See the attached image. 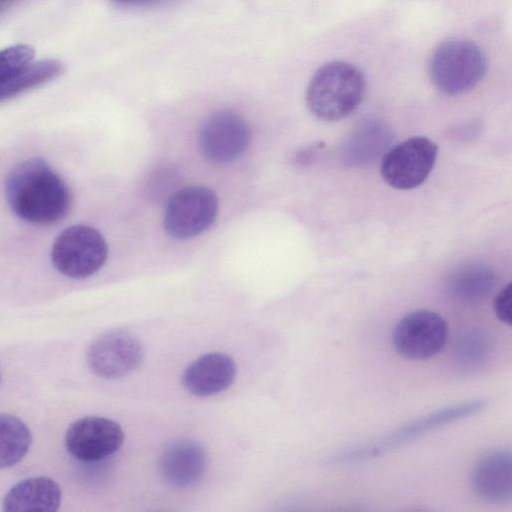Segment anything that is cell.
I'll return each mask as SVG.
<instances>
[{"label":"cell","instance_id":"obj_17","mask_svg":"<svg viewBox=\"0 0 512 512\" xmlns=\"http://www.w3.org/2000/svg\"><path fill=\"white\" fill-rule=\"evenodd\" d=\"M64 64L57 59L31 62L11 78L0 84V102L14 98L42 86L63 74Z\"/></svg>","mask_w":512,"mask_h":512},{"label":"cell","instance_id":"obj_22","mask_svg":"<svg viewBox=\"0 0 512 512\" xmlns=\"http://www.w3.org/2000/svg\"><path fill=\"white\" fill-rule=\"evenodd\" d=\"M511 295L512 285L504 286L493 300V310L496 317L504 324L511 326Z\"/></svg>","mask_w":512,"mask_h":512},{"label":"cell","instance_id":"obj_11","mask_svg":"<svg viewBox=\"0 0 512 512\" xmlns=\"http://www.w3.org/2000/svg\"><path fill=\"white\" fill-rule=\"evenodd\" d=\"M470 484L473 493L490 503H504L512 496V458L506 448L487 452L474 464Z\"/></svg>","mask_w":512,"mask_h":512},{"label":"cell","instance_id":"obj_21","mask_svg":"<svg viewBox=\"0 0 512 512\" xmlns=\"http://www.w3.org/2000/svg\"><path fill=\"white\" fill-rule=\"evenodd\" d=\"M35 56L32 46L16 44L0 50V84L29 65Z\"/></svg>","mask_w":512,"mask_h":512},{"label":"cell","instance_id":"obj_10","mask_svg":"<svg viewBox=\"0 0 512 512\" xmlns=\"http://www.w3.org/2000/svg\"><path fill=\"white\" fill-rule=\"evenodd\" d=\"M121 426L106 417L86 416L73 422L65 435L67 451L83 462L101 461L123 444Z\"/></svg>","mask_w":512,"mask_h":512},{"label":"cell","instance_id":"obj_1","mask_svg":"<svg viewBox=\"0 0 512 512\" xmlns=\"http://www.w3.org/2000/svg\"><path fill=\"white\" fill-rule=\"evenodd\" d=\"M5 195L11 210L36 225H53L72 206V194L63 178L40 157L17 164L8 174Z\"/></svg>","mask_w":512,"mask_h":512},{"label":"cell","instance_id":"obj_7","mask_svg":"<svg viewBox=\"0 0 512 512\" xmlns=\"http://www.w3.org/2000/svg\"><path fill=\"white\" fill-rule=\"evenodd\" d=\"M448 338V325L438 313L419 309L403 316L394 327L393 346L401 356L424 360L438 354Z\"/></svg>","mask_w":512,"mask_h":512},{"label":"cell","instance_id":"obj_15","mask_svg":"<svg viewBox=\"0 0 512 512\" xmlns=\"http://www.w3.org/2000/svg\"><path fill=\"white\" fill-rule=\"evenodd\" d=\"M391 139V131L384 123L375 120L362 122L346 141L343 160L350 166L368 165L387 150Z\"/></svg>","mask_w":512,"mask_h":512},{"label":"cell","instance_id":"obj_18","mask_svg":"<svg viewBox=\"0 0 512 512\" xmlns=\"http://www.w3.org/2000/svg\"><path fill=\"white\" fill-rule=\"evenodd\" d=\"M31 443V432L21 419L11 414H0V469L19 463Z\"/></svg>","mask_w":512,"mask_h":512},{"label":"cell","instance_id":"obj_3","mask_svg":"<svg viewBox=\"0 0 512 512\" xmlns=\"http://www.w3.org/2000/svg\"><path fill=\"white\" fill-rule=\"evenodd\" d=\"M482 50L465 39H449L439 44L429 61V76L441 92L459 95L473 89L486 74Z\"/></svg>","mask_w":512,"mask_h":512},{"label":"cell","instance_id":"obj_8","mask_svg":"<svg viewBox=\"0 0 512 512\" xmlns=\"http://www.w3.org/2000/svg\"><path fill=\"white\" fill-rule=\"evenodd\" d=\"M144 356L140 340L123 329L101 333L87 349V363L99 377L117 379L129 375L141 364Z\"/></svg>","mask_w":512,"mask_h":512},{"label":"cell","instance_id":"obj_13","mask_svg":"<svg viewBox=\"0 0 512 512\" xmlns=\"http://www.w3.org/2000/svg\"><path fill=\"white\" fill-rule=\"evenodd\" d=\"M236 376L234 360L223 353H208L185 369L182 382L185 389L199 397L218 394L227 389Z\"/></svg>","mask_w":512,"mask_h":512},{"label":"cell","instance_id":"obj_6","mask_svg":"<svg viewBox=\"0 0 512 512\" xmlns=\"http://www.w3.org/2000/svg\"><path fill=\"white\" fill-rule=\"evenodd\" d=\"M437 153L438 147L432 140L423 136L408 138L384 154L381 176L396 189H414L429 176Z\"/></svg>","mask_w":512,"mask_h":512},{"label":"cell","instance_id":"obj_16","mask_svg":"<svg viewBox=\"0 0 512 512\" xmlns=\"http://www.w3.org/2000/svg\"><path fill=\"white\" fill-rule=\"evenodd\" d=\"M494 284L493 270L484 264L473 263L458 268L449 276L446 291L456 301L471 303L485 298Z\"/></svg>","mask_w":512,"mask_h":512},{"label":"cell","instance_id":"obj_4","mask_svg":"<svg viewBox=\"0 0 512 512\" xmlns=\"http://www.w3.org/2000/svg\"><path fill=\"white\" fill-rule=\"evenodd\" d=\"M108 246L102 234L87 225H73L55 239L51 260L63 275L84 279L95 274L105 263Z\"/></svg>","mask_w":512,"mask_h":512},{"label":"cell","instance_id":"obj_19","mask_svg":"<svg viewBox=\"0 0 512 512\" xmlns=\"http://www.w3.org/2000/svg\"><path fill=\"white\" fill-rule=\"evenodd\" d=\"M484 404L485 402L482 400L469 402L466 404L450 407L448 409H444L426 416L423 419H420L413 424H409L407 427L399 430V432L395 433L391 438L386 440L384 444L381 443L379 446H374L371 448V453L375 454L376 452H383L388 448L399 445L408 439L416 437L418 434L423 433L425 430L473 414L479 411L484 406Z\"/></svg>","mask_w":512,"mask_h":512},{"label":"cell","instance_id":"obj_2","mask_svg":"<svg viewBox=\"0 0 512 512\" xmlns=\"http://www.w3.org/2000/svg\"><path fill=\"white\" fill-rule=\"evenodd\" d=\"M366 82L354 65L333 61L320 67L306 92L309 111L326 122L339 121L353 113L364 99Z\"/></svg>","mask_w":512,"mask_h":512},{"label":"cell","instance_id":"obj_14","mask_svg":"<svg viewBox=\"0 0 512 512\" xmlns=\"http://www.w3.org/2000/svg\"><path fill=\"white\" fill-rule=\"evenodd\" d=\"M61 489L46 476L26 478L13 485L3 499L4 511H57L61 504Z\"/></svg>","mask_w":512,"mask_h":512},{"label":"cell","instance_id":"obj_12","mask_svg":"<svg viewBox=\"0 0 512 512\" xmlns=\"http://www.w3.org/2000/svg\"><path fill=\"white\" fill-rule=\"evenodd\" d=\"M207 468L205 449L192 440L171 443L159 460V471L163 480L177 488L189 487L198 482Z\"/></svg>","mask_w":512,"mask_h":512},{"label":"cell","instance_id":"obj_23","mask_svg":"<svg viewBox=\"0 0 512 512\" xmlns=\"http://www.w3.org/2000/svg\"><path fill=\"white\" fill-rule=\"evenodd\" d=\"M117 6L126 8H147L169 4L176 0H110Z\"/></svg>","mask_w":512,"mask_h":512},{"label":"cell","instance_id":"obj_20","mask_svg":"<svg viewBox=\"0 0 512 512\" xmlns=\"http://www.w3.org/2000/svg\"><path fill=\"white\" fill-rule=\"evenodd\" d=\"M494 347L491 335L478 328L464 331L454 346L457 364L465 370L481 368L490 358Z\"/></svg>","mask_w":512,"mask_h":512},{"label":"cell","instance_id":"obj_9","mask_svg":"<svg viewBox=\"0 0 512 512\" xmlns=\"http://www.w3.org/2000/svg\"><path fill=\"white\" fill-rule=\"evenodd\" d=\"M250 137V128L242 116L232 110H218L202 125L199 147L206 159L227 163L245 151Z\"/></svg>","mask_w":512,"mask_h":512},{"label":"cell","instance_id":"obj_5","mask_svg":"<svg viewBox=\"0 0 512 512\" xmlns=\"http://www.w3.org/2000/svg\"><path fill=\"white\" fill-rule=\"evenodd\" d=\"M218 213L215 192L204 186H190L173 193L167 201L163 224L176 239H188L204 232Z\"/></svg>","mask_w":512,"mask_h":512},{"label":"cell","instance_id":"obj_24","mask_svg":"<svg viewBox=\"0 0 512 512\" xmlns=\"http://www.w3.org/2000/svg\"><path fill=\"white\" fill-rule=\"evenodd\" d=\"M23 0H0V15Z\"/></svg>","mask_w":512,"mask_h":512}]
</instances>
